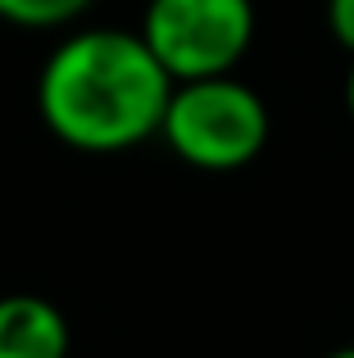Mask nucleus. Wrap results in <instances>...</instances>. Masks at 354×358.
Segmentation results:
<instances>
[{
    "mask_svg": "<svg viewBox=\"0 0 354 358\" xmlns=\"http://www.w3.org/2000/svg\"><path fill=\"white\" fill-rule=\"evenodd\" d=\"M173 96V78L141 32L87 27L50 50L36 78L45 127L73 150L118 155L155 136Z\"/></svg>",
    "mask_w": 354,
    "mask_h": 358,
    "instance_id": "f257e3e1",
    "label": "nucleus"
},
{
    "mask_svg": "<svg viewBox=\"0 0 354 358\" xmlns=\"http://www.w3.org/2000/svg\"><path fill=\"white\" fill-rule=\"evenodd\" d=\"M160 136L182 164L204 168V173H236L264 150L268 109L259 91H250L232 73L173 82Z\"/></svg>",
    "mask_w": 354,
    "mask_h": 358,
    "instance_id": "f03ea898",
    "label": "nucleus"
},
{
    "mask_svg": "<svg viewBox=\"0 0 354 358\" xmlns=\"http://www.w3.org/2000/svg\"><path fill=\"white\" fill-rule=\"evenodd\" d=\"M141 41L173 82L222 78L255 41V0H150Z\"/></svg>",
    "mask_w": 354,
    "mask_h": 358,
    "instance_id": "7ed1b4c3",
    "label": "nucleus"
},
{
    "mask_svg": "<svg viewBox=\"0 0 354 358\" xmlns=\"http://www.w3.org/2000/svg\"><path fill=\"white\" fill-rule=\"evenodd\" d=\"M73 331L45 295H0V358H69Z\"/></svg>",
    "mask_w": 354,
    "mask_h": 358,
    "instance_id": "20e7f679",
    "label": "nucleus"
},
{
    "mask_svg": "<svg viewBox=\"0 0 354 358\" xmlns=\"http://www.w3.org/2000/svg\"><path fill=\"white\" fill-rule=\"evenodd\" d=\"M87 9L91 0H0V18L14 27H64Z\"/></svg>",
    "mask_w": 354,
    "mask_h": 358,
    "instance_id": "39448f33",
    "label": "nucleus"
},
{
    "mask_svg": "<svg viewBox=\"0 0 354 358\" xmlns=\"http://www.w3.org/2000/svg\"><path fill=\"white\" fill-rule=\"evenodd\" d=\"M327 27L354 59V0H327Z\"/></svg>",
    "mask_w": 354,
    "mask_h": 358,
    "instance_id": "423d86ee",
    "label": "nucleus"
},
{
    "mask_svg": "<svg viewBox=\"0 0 354 358\" xmlns=\"http://www.w3.org/2000/svg\"><path fill=\"white\" fill-rule=\"evenodd\" d=\"M346 109H350V118H354V64H350V78H346Z\"/></svg>",
    "mask_w": 354,
    "mask_h": 358,
    "instance_id": "0eeeda50",
    "label": "nucleus"
},
{
    "mask_svg": "<svg viewBox=\"0 0 354 358\" xmlns=\"http://www.w3.org/2000/svg\"><path fill=\"white\" fill-rule=\"evenodd\" d=\"M327 358H354V345H341V350H332Z\"/></svg>",
    "mask_w": 354,
    "mask_h": 358,
    "instance_id": "6e6552de",
    "label": "nucleus"
}]
</instances>
